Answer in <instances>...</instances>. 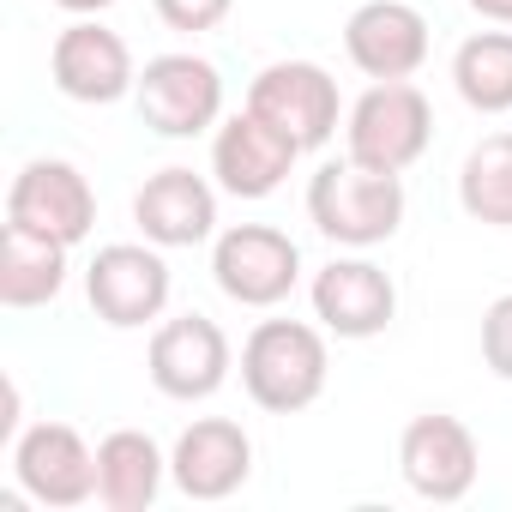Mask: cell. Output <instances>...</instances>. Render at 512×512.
<instances>
[{"mask_svg": "<svg viewBox=\"0 0 512 512\" xmlns=\"http://www.w3.org/2000/svg\"><path fill=\"white\" fill-rule=\"evenodd\" d=\"M326 374H332L326 332L308 320H260L241 344V386L272 416L308 410L326 392Z\"/></svg>", "mask_w": 512, "mask_h": 512, "instance_id": "cell-1", "label": "cell"}, {"mask_svg": "<svg viewBox=\"0 0 512 512\" xmlns=\"http://www.w3.org/2000/svg\"><path fill=\"white\" fill-rule=\"evenodd\" d=\"M308 217L338 247H380L404 223V181L362 163H326L308 181Z\"/></svg>", "mask_w": 512, "mask_h": 512, "instance_id": "cell-2", "label": "cell"}, {"mask_svg": "<svg viewBox=\"0 0 512 512\" xmlns=\"http://www.w3.org/2000/svg\"><path fill=\"white\" fill-rule=\"evenodd\" d=\"M434 139V109L410 79H380L374 91L356 97L350 121H344V145L350 163L380 169V175H404Z\"/></svg>", "mask_w": 512, "mask_h": 512, "instance_id": "cell-3", "label": "cell"}, {"mask_svg": "<svg viewBox=\"0 0 512 512\" xmlns=\"http://www.w3.org/2000/svg\"><path fill=\"white\" fill-rule=\"evenodd\" d=\"M247 109L272 121L296 151H320L332 133H338V115H344V97H338V79L314 61H272L260 79L247 85Z\"/></svg>", "mask_w": 512, "mask_h": 512, "instance_id": "cell-4", "label": "cell"}, {"mask_svg": "<svg viewBox=\"0 0 512 512\" xmlns=\"http://www.w3.org/2000/svg\"><path fill=\"white\" fill-rule=\"evenodd\" d=\"M211 278L241 308H278L302 278V247L272 223H235L211 247Z\"/></svg>", "mask_w": 512, "mask_h": 512, "instance_id": "cell-5", "label": "cell"}, {"mask_svg": "<svg viewBox=\"0 0 512 512\" xmlns=\"http://www.w3.org/2000/svg\"><path fill=\"white\" fill-rule=\"evenodd\" d=\"M91 314L115 332H133L169 308V260L157 241H109L85 266Z\"/></svg>", "mask_w": 512, "mask_h": 512, "instance_id": "cell-6", "label": "cell"}, {"mask_svg": "<svg viewBox=\"0 0 512 512\" xmlns=\"http://www.w3.org/2000/svg\"><path fill=\"white\" fill-rule=\"evenodd\" d=\"M133 97L145 127L163 139H193L223 121V73L205 55H151Z\"/></svg>", "mask_w": 512, "mask_h": 512, "instance_id": "cell-7", "label": "cell"}, {"mask_svg": "<svg viewBox=\"0 0 512 512\" xmlns=\"http://www.w3.org/2000/svg\"><path fill=\"white\" fill-rule=\"evenodd\" d=\"M7 223L31 229V235H49L61 247H79L91 229H97V193L91 181L61 163V157H37L13 175V193H7Z\"/></svg>", "mask_w": 512, "mask_h": 512, "instance_id": "cell-8", "label": "cell"}, {"mask_svg": "<svg viewBox=\"0 0 512 512\" xmlns=\"http://www.w3.org/2000/svg\"><path fill=\"white\" fill-rule=\"evenodd\" d=\"M145 368H151V386H157L163 398L199 404V398H211V392L229 380L235 350H229V338H223L217 320H205V314H175V320H163V326L151 332Z\"/></svg>", "mask_w": 512, "mask_h": 512, "instance_id": "cell-9", "label": "cell"}, {"mask_svg": "<svg viewBox=\"0 0 512 512\" xmlns=\"http://www.w3.org/2000/svg\"><path fill=\"white\" fill-rule=\"evenodd\" d=\"M398 470L410 482V494L434 500V506H452L476 488V470H482V452H476V434L458 422V416H416L398 440Z\"/></svg>", "mask_w": 512, "mask_h": 512, "instance_id": "cell-10", "label": "cell"}, {"mask_svg": "<svg viewBox=\"0 0 512 512\" xmlns=\"http://www.w3.org/2000/svg\"><path fill=\"white\" fill-rule=\"evenodd\" d=\"M49 73H55V91L73 97V103H121L139 73H133V49L121 31L97 25V19H73L55 49H49Z\"/></svg>", "mask_w": 512, "mask_h": 512, "instance_id": "cell-11", "label": "cell"}, {"mask_svg": "<svg viewBox=\"0 0 512 512\" xmlns=\"http://www.w3.org/2000/svg\"><path fill=\"white\" fill-rule=\"evenodd\" d=\"M13 476L43 506H85L97 494V452L67 422H37L13 440Z\"/></svg>", "mask_w": 512, "mask_h": 512, "instance_id": "cell-12", "label": "cell"}, {"mask_svg": "<svg viewBox=\"0 0 512 512\" xmlns=\"http://www.w3.org/2000/svg\"><path fill=\"white\" fill-rule=\"evenodd\" d=\"M296 157H302V151H296L272 121H260L253 109L217 121V139H211V175H217V187L235 193V199H272V193L290 181Z\"/></svg>", "mask_w": 512, "mask_h": 512, "instance_id": "cell-13", "label": "cell"}, {"mask_svg": "<svg viewBox=\"0 0 512 512\" xmlns=\"http://www.w3.org/2000/svg\"><path fill=\"white\" fill-rule=\"evenodd\" d=\"M344 55L374 85L380 79H410L428 61V19L410 7V0H368V7H356L350 25H344Z\"/></svg>", "mask_w": 512, "mask_h": 512, "instance_id": "cell-14", "label": "cell"}, {"mask_svg": "<svg viewBox=\"0 0 512 512\" xmlns=\"http://www.w3.org/2000/svg\"><path fill=\"white\" fill-rule=\"evenodd\" d=\"M169 476L187 500H229L253 476V440L229 416H199L169 452Z\"/></svg>", "mask_w": 512, "mask_h": 512, "instance_id": "cell-15", "label": "cell"}, {"mask_svg": "<svg viewBox=\"0 0 512 512\" xmlns=\"http://www.w3.org/2000/svg\"><path fill=\"white\" fill-rule=\"evenodd\" d=\"M398 314V284L374 260H332L314 278V320L338 338H380Z\"/></svg>", "mask_w": 512, "mask_h": 512, "instance_id": "cell-16", "label": "cell"}, {"mask_svg": "<svg viewBox=\"0 0 512 512\" xmlns=\"http://www.w3.org/2000/svg\"><path fill=\"white\" fill-rule=\"evenodd\" d=\"M133 223H139L145 241H157V247H199V241H211V229H217V193H211L205 175L169 163V169H157V175L139 187Z\"/></svg>", "mask_w": 512, "mask_h": 512, "instance_id": "cell-17", "label": "cell"}, {"mask_svg": "<svg viewBox=\"0 0 512 512\" xmlns=\"http://www.w3.org/2000/svg\"><path fill=\"white\" fill-rule=\"evenodd\" d=\"M163 476H169V458L145 428L103 434V446H97V500L109 512H145L157 500Z\"/></svg>", "mask_w": 512, "mask_h": 512, "instance_id": "cell-18", "label": "cell"}, {"mask_svg": "<svg viewBox=\"0 0 512 512\" xmlns=\"http://www.w3.org/2000/svg\"><path fill=\"white\" fill-rule=\"evenodd\" d=\"M67 253L73 247L7 223V235H0V302H7V308H43V302H55L67 290Z\"/></svg>", "mask_w": 512, "mask_h": 512, "instance_id": "cell-19", "label": "cell"}, {"mask_svg": "<svg viewBox=\"0 0 512 512\" xmlns=\"http://www.w3.org/2000/svg\"><path fill=\"white\" fill-rule=\"evenodd\" d=\"M458 205L488 229H512V127L470 145L458 169Z\"/></svg>", "mask_w": 512, "mask_h": 512, "instance_id": "cell-20", "label": "cell"}, {"mask_svg": "<svg viewBox=\"0 0 512 512\" xmlns=\"http://www.w3.org/2000/svg\"><path fill=\"white\" fill-rule=\"evenodd\" d=\"M452 85L476 115L512 109V31H476L452 55Z\"/></svg>", "mask_w": 512, "mask_h": 512, "instance_id": "cell-21", "label": "cell"}, {"mask_svg": "<svg viewBox=\"0 0 512 512\" xmlns=\"http://www.w3.org/2000/svg\"><path fill=\"white\" fill-rule=\"evenodd\" d=\"M151 7H157V19H163L169 31L199 37V31H217V25L229 19L235 0H151Z\"/></svg>", "mask_w": 512, "mask_h": 512, "instance_id": "cell-22", "label": "cell"}, {"mask_svg": "<svg viewBox=\"0 0 512 512\" xmlns=\"http://www.w3.org/2000/svg\"><path fill=\"white\" fill-rule=\"evenodd\" d=\"M482 362L500 380H512V296L488 302V314H482Z\"/></svg>", "mask_w": 512, "mask_h": 512, "instance_id": "cell-23", "label": "cell"}, {"mask_svg": "<svg viewBox=\"0 0 512 512\" xmlns=\"http://www.w3.org/2000/svg\"><path fill=\"white\" fill-rule=\"evenodd\" d=\"M13 428H19V386L7 380L0 386V440H13Z\"/></svg>", "mask_w": 512, "mask_h": 512, "instance_id": "cell-24", "label": "cell"}, {"mask_svg": "<svg viewBox=\"0 0 512 512\" xmlns=\"http://www.w3.org/2000/svg\"><path fill=\"white\" fill-rule=\"evenodd\" d=\"M470 13H482L488 25H512V0H470Z\"/></svg>", "mask_w": 512, "mask_h": 512, "instance_id": "cell-25", "label": "cell"}, {"mask_svg": "<svg viewBox=\"0 0 512 512\" xmlns=\"http://www.w3.org/2000/svg\"><path fill=\"white\" fill-rule=\"evenodd\" d=\"M61 13H73V19H91V13H103V7H115V0H55Z\"/></svg>", "mask_w": 512, "mask_h": 512, "instance_id": "cell-26", "label": "cell"}]
</instances>
